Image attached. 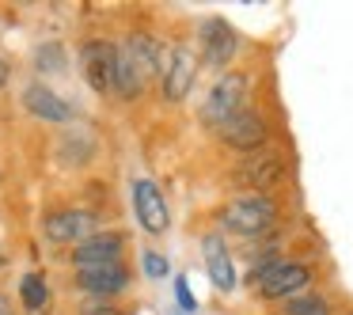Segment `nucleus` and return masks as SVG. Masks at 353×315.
<instances>
[{
  "label": "nucleus",
  "instance_id": "f8f14e48",
  "mask_svg": "<svg viewBox=\"0 0 353 315\" xmlns=\"http://www.w3.org/2000/svg\"><path fill=\"white\" fill-rule=\"evenodd\" d=\"M122 247H125V236H122V232H95V236L84 239V243L72 247V266L84 270V266H107V262H122Z\"/></svg>",
  "mask_w": 353,
  "mask_h": 315
},
{
  "label": "nucleus",
  "instance_id": "f03ea898",
  "mask_svg": "<svg viewBox=\"0 0 353 315\" xmlns=\"http://www.w3.org/2000/svg\"><path fill=\"white\" fill-rule=\"evenodd\" d=\"M277 201L266 194H243V198H232L221 209V224L236 236H262L277 224Z\"/></svg>",
  "mask_w": 353,
  "mask_h": 315
},
{
  "label": "nucleus",
  "instance_id": "6ab92c4d",
  "mask_svg": "<svg viewBox=\"0 0 353 315\" xmlns=\"http://www.w3.org/2000/svg\"><path fill=\"white\" fill-rule=\"evenodd\" d=\"M141 270H145V277H152V281H163V277L171 274V262L156 251H145L141 254Z\"/></svg>",
  "mask_w": 353,
  "mask_h": 315
},
{
  "label": "nucleus",
  "instance_id": "5701e85b",
  "mask_svg": "<svg viewBox=\"0 0 353 315\" xmlns=\"http://www.w3.org/2000/svg\"><path fill=\"white\" fill-rule=\"evenodd\" d=\"M0 315H16V312H12V304H8V296H4V292H0Z\"/></svg>",
  "mask_w": 353,
  "mask_h": 315
},
{
  "label": "nucleus",
  "instance_id": "f3484780",
  "mask_svg": "<svg viewBox=\"0 0 353 315\" xmlns=\"http://www.w3.org/2000/svg\"><path fill=\"white\" fill-rule=\"evenodd\" d=\"M281 315H330V300L327 296H292V300H285Z\"/></svg>",
  "mask_w": 353,
  "mask_h": 315
},
{
  "label": "nucleus",
  "instance_id": "0eeeda50",
  "mask_svg": "<svg viewBox=\"0 0 353 315\" xmlns=\"http://www.w3.org/2000/svg\"><path fill=\"white\" fill-rule=\"evenodd\" d=\"M216 137H221L224 148H232V152H259V148L270 141V118L262 114V110L247 107L243 114L232 118Z\"/></svg>",
  "mask_w": 353,
  "mask_h": 315
},
{
  "label": "nucleus",
  "instance_id": "4468645a",
  "mask_svg": "<svg viewBox=\"0 0 353 315\" xmlns=\"http://www.w3.org/2000/svg\"><path fill=\"white\" fill-rule=\"evenodd\" d=\"M201 254H205V270L209 277H213L216 292H232L236 289V262H232V251L224 247L221 236H205L201 239Z\"/></svg>",
  "mask_w": 353,
  "mask_h": 315
},
{
  "label": "nucleus",
  "instance_id": "f257e3e1",
  "mask_svg": "<svg viewBox=\"0 0 353 315\" xmlns=\"http://www.w3.org/2000/svg\"><path fill=\"white\" fill-rule=\"evenodd\" d=\"M247 95H251V77L239 72V69L224 72V77L213 84V92H209L205 107H201V122H205L213 133H221L232 118L247 110Z\"/></svg>",
  "mask_w": 353,
  "mask_h": 315
},
{
  "label": "nucleus",
  "instance_id": "a211bd4d",
  "mask_svg": "<svg viewBox=\"0 0 353 315\" xmlns=\"http://www.w3.org/2000/svg\"><path fill=\"white\" fill-rule=\"evenodd\" d=\"M34 69L39 72H61L65 69V50L57 46V42H42V46L34 50Z\"/></svg>",
  "mask_w": 353,
  "mask_h": 315
},
{
  "label": "nucleus",
  "instance_id": "ddd939ff",
  "mask_svg": "<svg viewBox=\"0 0 353 315\" xmlns=\"http://www.w3.org/2000/svg\"><path fill=\"white\" fill-rule=\"evenodd\" d=\"M23 107H27V114H31V118L50 122V125H65V122H72V114H77V110H72L57 92H50L46 84H27Z\"/></svg>",
  "mask_w": 353,
  "mask_h": 315
},
{
  "label": "nucleus",
  "instance_id": "9b49d317",
  "mask_svg": "<svg viewBox=\"0 0 353 315\" xmlns=\"http://www.w3.org/2000/svg\"><path fill=\"white\" fill-rule=\"evenodd\" d=\"M77 285L84 292H92V296H99V300H110V296H118V292L130 285V266H125V262L84 266V270H77Z\"/></svg>",
  "mask_w": 353,
  "mask_h": 315
},
{
  "label": "nucleus",
  "instance_id": "20e7f679",
  "mask_svg": "<svg viewBox=\"0 0 353 315\" xmlns=\"http://www.w3.org/2000/svg\"><path fill=\"white\" fill-rule=\"evenodd\" d=\"M307 281H312V266H307V262H277V258H266L262 266L251 270L254 292H259V296H266V300H292Z\"/></svg>",
  "mask_w": 353,
  "mask_h": 315
},
{
  "label": "nucleus",
  "instance_id": "39448f33",
  "mask_svg": "<svg viewBox=\"0 0 353 315\" xmlns=\"http://www.w3.org/2000/svg\"><path fill=\"white\" fill-rule=\"evenodd\" d=\"M198 54L190 46H171L163 54V69H160V84H163V99L168 103H183L194 92L198 80Z\"/></svg>",
  "mask_w": 353,
  "mask_h": 315
},
{
  "label": "nucleus",
  "instance_id": "1a4fd4ad",
  "mask_svg": "<svg viewBox=\"0 0 353 315\" xmlns=\"http://www.w3.org/2000/svg\"><path fill=\"white\" fill-rule=\"evenodd\" d=\"M201 61L209 65V69H224V65L236 57V50H239V34H236V27L228 23V19H221V16H209L205 23H201Z\"/></svg>",
  "mask_w": 353,
  "mask_h": 315
},
{
  "label": "nucleus",
  "instance_id": "aec40b11",
  "mask_svg": "<svg viewBox=\"0 0 353 315\" xmlns=\"http://www.w3.org/2000/svg\"><path fill=\"white\" fill-rule=\"evenodd\" d=\"M175 300H179V307H183L186 315L198 312V300H194V292H190V285H186V277H175Z\"/></svg>",
  "mask_w": 353,
  "mask_h": 315
},
{
  "label": "nucleus",
  "instance_id": "6e6552de",
  "mask_svg": "<svg viewBox=\"0 0 353 315\" xmlns=\"http://www.w3.org/2000/svg\"><path fill=\"white\" fill-rule=\"evenodd\" d=\"M133 213H137V224L148 236H163L168 232L171 213H168V201H163V190L152 179H133Z\"/></svg>",
  "mask_w": 353,
  "mask_h": 315
},
{
  "label": "nucleus",
  "instance_id": "dca6fc26",
  "mask_svg": "<svg viewBox=\"0 0 353 315\" xmlns=\"http://www.w3.org/2000/svg\"><path fill=\"white\" fill-rule=\"evenodd\" d=\"M19 300H23V307L31 315H42L50 304V285L42 274H23V281H19Z\"/></svg>",
  "mask_w": 353,
  "mask_h": 315
},
{
  "label": "nucleus",
  "instance_id": "7ed1b4c3",
  "mask_svg": "<svg viewBox=\"0 0 353 315\" xmlns=\"http://www.w3.org/2000/svg\"><path fill=\"white\" fill-rule=\"evenodd\" d=\"M285 175H289V156H285L281 148H259V152L243 156V160L236 163V171H232V179L251 194L277 190V186L285 183Z\"/></svg>",
  "mask_w": 353,
  "mask_h": 315
},
{
  "label": "nucleus",
  "instance_id": "9d476101",
  "mask_svg": "<svg viewBox=\"0 0 353 315\" xmlns=\"http://www.w3.org/2000/svg\"><path fill=\"white\" fill-rule=\"evenodd\" d=\"M42 236L50 243H84L88 236H95V213H88V209H57L42 221Z\"/></svg>",
  "mask_w": 353,
  "mask_h": 315
},
{
  "label": "nucleus",
  "instance_id": "2eb2a0df",
  "mask_svg": "<svg viewBox=\"0 0 353 315\" xmlns=\"http://www.w3.org/2000/svg\"><path fill=\"white\" fill-rule=\"evenodd\" d=\"M122 50L130 54V61L137 65L141 72H145V80H148V77H156V72L163 69V54H160V46H156V39H152V34L133 31L130 39L122 42Z\"/></svg>",
  "mask_w": 353,
  "mask_h": 315
},
{
  "label": "nucleus",
  "instance_id": "423d86ee",
  "mask_svg": "<svg viewBox=\"0 0 353 315\" xmlns=\"http://www.w3.org/2000/svg\"><path fill=\"white\" fill-rule=\"evenodd\" d=\"M80 69L92 92L110 95L114 92V69H118V46L107 39H88L80 46Z\"/></svg>",
  "mask_w": 353,
  "mask_h": 315
},
{
  "label": "nucleus",
  "instance_id": "4be33fe9",
  "mask_svg": "<svg viewBox=\"0 0 353 315\" xmlns=\"http://www.w3.org/2000/svg\"><path fill=\"white\" fill-rule=\"evenodd\" d=\"M8 77H12V69H8V61L0 57V92H4V84H8Z\"/></svg>",
  "mask_w": 353,
  "mask_h": 315
},
{
  "label": "nucleus",
  "instance_id": "412c9836",
  "mask_svg": "<svg viewBox=\"0 0 353 315\" xmlns=\"http://www.w3.org/2000/svg\"><path fill=\"white\" fill-rule=\"evenodd\" d=\"M80 315H122V307H114L110 300H95V304H88Z\"/></svg>",
  "mask_w": 353,
  "mask_h": 315
}]
</instances>
